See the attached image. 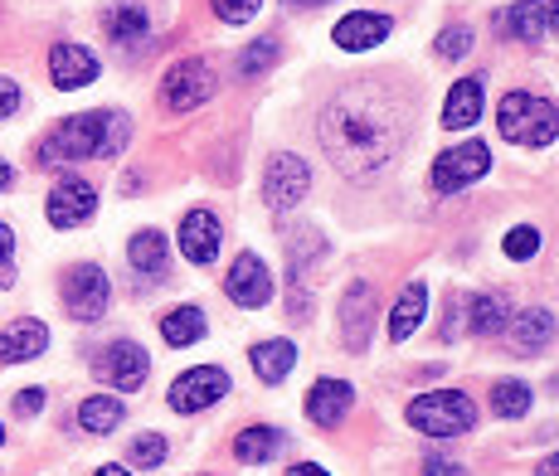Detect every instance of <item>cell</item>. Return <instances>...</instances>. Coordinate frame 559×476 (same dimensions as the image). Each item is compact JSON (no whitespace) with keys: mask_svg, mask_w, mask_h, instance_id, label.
Instances as JSON below:
<instances>
[{"mask_svg":"<svg viewBox=\"0 0 559 476\" xmlns=\"http://www.w3.org/2000/svg\"><path fill=\"white\" fill-rule=\"evenodd\" d=\"M404 103H394L374 83H356L341 97H331L321 112V151L336 160V170L346 180H374V170H384L394 160V151L404 146L408 132Z\"/></svg>","mask_w":559,"mask_h":476,"instance_id":"cell-1","label":"cell"},{"mask_svg":"<svg viewBox=\"0 0 559 476\" xmlns=\"http://www.w3.org/2000/svg\"><path fill=\"white\" fill-rule=\"evenodd\" d=\"M132 142V117L117 107L63 117L59 127L39 142V166H69V160H112Z\"/></svg>","mask_w":559,"mask_h":476,"instance_id":"cell-2","label":"cell"},{"mask_svg":"<svg viewBox=\"0 0 559 476\" xmlns=\"http://www.w3.org/2000/svg\"><path fill=\"white\" fill-rule=\"evenodd\" d=\"M497 127L515 146H550L559 136V107L535 93H507L497 107Z\"/></svg>","mask_w":559,"mask_h":476,"instance_id":"cell-3","label":"cell"},{"mask_svg":"<svg viewBox=\"0 0 559 476\" xmlns=\"http://www.w3.org/2000/svg\"><path fill=\"white\" fill-rule=\"evenodd\" d=\"M408 424L428 432V438H462L477 424V408H472V398L462 389H438V394H418L408 404Z\"/></svg>","mask_w":559,"mask_h":476,"instance_id":"cell-4","label":"cell"},{"mask_svg":"<svg viewBox=\"0 0 559 476\" xmlns=\"http://www.w3.org/2000/svg\"><path fill=\"white\" fill-rule=\"evenodd\" d=\"M214 88H219V79H214V69L204 59H180L170 63L166 83H160V103L170 107V112H195L200 103H210Z\"/></svg>","mask_w":559,"mask_h":476,"instance_id":"cell-5","label":"cell"},{"mask_svg":"<svg viewBox=\"0 0 559 476\" xmlns=\"http://www.w3.org/2000/svg\"><path fill=\"white\" fill-rule=\"evenodd\" d=\"M107 297H112V287H107V273L98 263H79L63 273V311L73 321H98L107 311Z\"/></svg>","mask_w":559,"mask_h":476,"instance_id":"cell-6","label":"cell"},{"mask_svg":"<svg viewBox=\"0 0 559 476\" xmlns=\"http://www.w3.org/2000/svg\"><path fill=\"white\" fill-rule=\"evenodd\" d=\"M491 170V146L487 142H462L453 151H443V156L433 160V190L438 194H457L462 186H472V180H481Z\"/></svg>","mask_w":559,"mask_h":476,"instance_id":"cell-7","label":"cell"},{"mask_svg":"<svg viewBox=\"0 0 559 476\" xmlns=\"http://www.w3.org/2000/svg\"><path fill=\"white\" fill-rule=\"evenodd\" d=\"M307 190H311L307 160H302V156H287V151H277V156L267 160V170H263V200L273 204L277 214H283V210H293V204H302Z\"/></svg>","mask_w":559,"mask_h":476,"instance_id":"cell-8","label":"cell"},{"mask_svg":"<svg viewBox=\"0 0 559 476\" xmlns=\"http://www.w3.org/2000/svg\"><path fill=\"white\" fill-rule=\"evenodd\" d=\"M229 394V374L219 370V365H195V370H186L176 384H170V408L176 414H200V408L219 404V398Z\"/></svg>","mask_w":559,"mask_h":476,"instance_id":"cell-9","label":"cell"},{"mask_svg":"<svg viewBox=\"0 0 559 476\" xmlns=\"http://www.w3.org/2000/svg\"><path fill=\"white\" fill-rule=\"evenodd\" d=\"M224 291H229L234 307L243 311H258L273 301V273H267V263L258 253H239L229 263V277H224Z\"/></svg>","mask_w":559,"mask_h":476,"instance_id":"cell-10","label":"cell"},{"mask_svg":"<svg viewBox=\"0 0 559 476\" xmlns=\"http://www.w3.org/2000/svg\"><path fill=\"white\" fill-rule=\"evenodd\" d=\"M93 210H98V190L83 176H63L59 186L49 190V204H45L53 229H79V224L93 219Z\"/></svg>","mask_w":559,"mask_h":476,"instance_id":"cell-11","label":"cell"},{"mask_svg":"<svg viewBox=\"0 0 559 476\" xmlns=\"http://www.w3.org/2000/svg\"><path fill=\"white\" fill-rule=\"evenodd\" d=\"M374 307H380V291H374V283H350L346 291H341V341H346L356 355L370 345Z\"/></svg>","mask_w":559,"mask_h":476,"instance_id":"cell-12","label":"cell"},{"mask_svg":"<svg viewBox=\"0 0 559 476\" xmlns=\"http://www.w3.org/2000/svg\"><path fill=\"white\" fill-rule=\"evenodd\" d=\"M98 374L112 389H122V394H132V389L146 384V374H152V360H146V350L136 341H112L107 350L98 355Z\"/></svg>","mask_w":559,"mask_h":476,"instance_id":"cell-13","label":"cell"},{"mask_svg":"<svg viewBox=\"0 0 559 476\" xmlns=\"http://www.w3.org/2000/svg\"><path fill=\"white\" fill-rule=\"evenodd\" d=\"M98 73H103V63H98V53L93 49H83V45H53L49 49V79H53V88L59 93L88 88Z\"/></svg>","mask_w":559,"mask_h":476,"instance_id":"cell-14","label":"cell"},{"mask_svg":"<svg viewBox=\"0 0 559 476\" xmlns=\"http://www.w3.org/2000/svg\"><path fill=\"white\" fill-rule=\"evenodd\" d=\"M390 29H394V20L380 15V10H350L346 20H336V35L331 39H336V49H346V53H365V49L384 45Z\"/></svg>","mask_w":559,"mask_h":476,"instance_id":"cell-15","label":"cell"},{"mask_svg":"<svg viewBox=\"0 0 559 476\" xmlns=\"http://www.w3.org/2000/svg\"><path fill=\"white\" fill-rule=\"evenodd\" d=\"M219 238H224L219 214L190 210L186 219H180V253H186L195 267H204V263H214V258H219Z\"/></svg>","mask_w":559,"mask_h":476,"instance_id":"cell-16","label":"cell"},{"mask_svg":"<svg viewBox=\"0 0 559 476\" xmlns=\"http://www.w3.org/2000/svg\"><path fill=\"white\" fill-rule=\"evenodd\" d=\"M350 398H356V389L346 380H317L307 389V418L317 428H336L350 414Z\"/></svg>","mask_w":559,"mask_h":476,"instance_id":"cell-17","label":"cell"},{"mask_svg":"<svg viewBox=\"0 0 559 476\" xmlns=\"http://www.w3.org/2000/svg\"><path fill=\"white\" fill-rule=\"evenodd\" d=\"M49 350V326L45 321H15V326L0 331V365H25V360H39Z\"/></svg>","mask_w":559,"mask_h":476,"instance_id":"cell-18","label":"cell"},{"mask_svg":"<svg viewBox=\"0 0 559 476\" xmlns=\"http://www.w3.org/2000/svg\"><path fill=\"white\" fill-rule=\"evenodd\" d=\"M127 263L136 267V273L146 277V283H156V277L170 273V243L160 229H142L132 234V243H127Z\"/></svg>","mask_w":559,"mask_h":476,"instance_id":"cell-19","label":"cell"},{"mask_svg":"<svg viewBox=\"0 0 559 476\" xmlns=\"http://www.w3.org/2000/svg\"><path fill=\"white\" fill-rule=\"evenodd\" d=\"M511 350H521V355H535V350H545V345L555 341V317L545 307H531V311H521V317H511Z\"/></svg>","mask_w":559,"mask_h":476,"instance_id":"cell-20","label":"cell"},{"mask_svg":"<svg viewBox=\"0 0 559 476\" xmlns=\"http://www.w3.org/2000/svg\"><path fill=\"white\" fill-rule=\"evenodd\" d=\"M481 83L477 79H462L448 88L443 97V127H453V132H462V127H477V117H481Z\"/></svg>","mask_w":559,"mask_h":476,"instance_id":"cell-21","label":"cell"},{"mask_svg":"<svg viewBox=\"0 0 559 476\" xmlns=\"http://www.w3.org/2000/svg\"><path fill=\"white\" fill-rule=\"evenodd\" d=\"M297 365V345L293 341H258L253 345V374L263 384H283Z\"/></svg>","mask_w":559,"mask_h":476,"instance_id":"cell-22","label":"cell"},{"mask_svg":"<svg viewBox=\"0 0 559 476\" xmlns=\"http://www.w3.org/2000/svg\"><path fill=\"white\" fill-rule=\"evenodd\" d=\"M283 428H267V424H258V428H243L239 438H234V457L239 462H249V467H263V462H273L277 452H283Z\"/></svg>","mask_w":559,"mask_h":476,"instance_id":"cell-23","label":"cell"},{"mask_svg":"<svg viewBox=\"0 0 559 476\" xmlns=\"http://www.w3.org/2000/svg\"><path fill=\"white\" fill-rule=\"evenodd\" d=\"M501 29H507L511 39H521V45H535V39L550 29V20H545L540 0H515L511 10H501Z\"/></svg>","mask_w":559,"mask_h":476,"instance_id":"cell-24","label":"cell"},{"mask_svg":"<svg viewBox=\"0 0 559 476\" xmlns=\"http://www.w3.org/2000/svg\"><path fill=\"white\" fill-rule=\"evenodd\" d=\"M472 331L477 335H501L511 326V301H507V291H477L472 297Z\"/></svg>","mask_w":559,"mask_h":476,"instance_id":"cell-25","label":"cell"},{"mask_svg":"<svg viewBox=\"0 0 559 476\" xmlns=\"http://www.w3.org/2000/svg\"><path fill=\"white\" fill-rule=\"evenodd\" d=\"M122 398H112V394H88L79 404V424H83V432H93V438H107L117 424H122Z\"/></svg>","mask_w":559,"mask_h":476,"instance_id":"cell-26","label":"cell"},{"mask_svg":"<svg viewBox=\"0 0 559 476\" xmlns=\"http://www.w3.org/2000/svg\"><path fill=\"white\" fill-rule=\"evenodd\" d=\"M204 311L200 307H176V311H166V321H160V335H166V345L170 350H186V345H195L204 341Z\"/></svg>","mask_w":559,"mask_h":476,"instance_id":"cell-27","label":"cell"},{"mask_svg":"<svg viewBox=\"0 0 559 476\" xmlns=\"http://www.w3.org/2000/svg\"><path fill=\"white\" fill-rule=\"evenodd\" d=\"M146 10L142 5H112L107 10V39L112 45H122V49H132V45H142L146 39Z\"/></svg>","mask_w":559,"mask_h":476,"instance_id":"cell-28","label":"cell"},{"mask_svg":"<svg viewBox=\"0 0 559 476\" xmlns=\"http://www.w3.org/2000/svg\"><path fill=\"white\" fill-rule=\"evenodd\" d=\"M424 311H428V287L424 283L404 287L400 307H394V317H390V341H408V335L418 331V321H424Z\"/></svg>","mask_w":559,"mask_h":476,"instance_id":"cell-29","label":"cell"},{"mask_svg":"<svg viewBox=\"0 0 559 476\" xmlns=\"http://www.w3.org/2000/svg\"><path fill=\"white\" fill-rule=\"evenodd\" d=\"M491 414H501V418H525V414H531V384H521V380H497V384H491Z\"/></svg>","mask_w":559,"mask_h":476,"instance_id":"cell-30","label":"cell"},{"mask_svg":"<svg viewBox=\"0 0 559 476\" xmlns=\"http://www.w3.org/2000/svg\"><path fill=\"white\" fill-rule=\"evenodd\" d=\"M132 462L136 467H160V462H166V438H160V432H142V438L132 442Z\"/></svg>","mask_w":559,"mask_h":476,"instance_id":"cell-31","label":"cell"},{"mask_svg":"<svg viewBox=\"0 0 559 476\" xmlns=\"http://www.w3.org/2000/svg\"><path fill=\"white\" fill-rule=\"evenodd\" d=\"M507 258L511 263H521V258H535V248H540V229H531V224H521V229H511L507 234Z\"/></svg>","mask_w":559,"mask_h":476,"instance_id":"cell-32","label":"cell"},{"mask_svg":"<svg viewBox=\"0 0 559 476\" xmlns=\"http://www.w3.org/2000/svg\"><path fill=\"white\" fill-rule=\"evenodd\" d=\"M273 59H277V39H258V45H249V53L239 59V69L249 73H263V69H273Z\"/></svg>","mask_w":559,"mask_h":476,"instance_id":"cell-33","label":"cell"},{"mask_svg":"<svg viewBox=\"0 0 559 476\" xmlns=\"http://www.w3.org/2000/svg\"><path fill=\"white\" fill-rule=\"evenodd\" d=\"M258 10H263V0H214V15H219L224 25H243Z\"/></svg>","mask_w":559,"mask_h":476,"instance_id":"cell-34","label":"cell"},{"mask_svg":"<svg viewBox=\"0 0 559 476\" xmlns=\"http://www.w3.org/2000/svg\"><path fill=\"white\" fill-rule=\"evenodd\" d=\"M443 59H462V53L472 49V29L467 25H448L443 35H438V45H433Z\"/></svg>","mask_w":559,"mask_h":476,"instance_id":"cell-35","label":"cell"},{"mask_svg":"<svg viewBox=\"0 0 559 476\" xmlns=\"http://www.w3.org/2000/svg\"><path fill=\"white\" fill-rule=\"evenodd\" d=\"M287 311H293V321L297 317H311V297H307V283H302V277H293V291H287Z\"/></svg>","mask_w":559,"mask_h":476,"instance_id":"cell-36","label":"cell"},{"mask_svg":"<svg viewBox=\"0 0 559 476\" xmlns=\"http://www.w3.org/2000/svg\"><path fill=\"white\" fill-rule=\"evenodd\" d=\"M39 408H45V389H20L15 394V414L20 418H35Z\"/></svg>","mask_w":559,"mask_h":476,"instance_id":"cell-37","label":"cell"},{"mask_svg":"<svg viewBox=\"0 0 559 476\" xmlns=\"http://www.w3.org/2000/svg\"><path fill=\"white\" fill-rule=\"evenodd\" d=\"M20 112V83L15 79H0V122L5 117H15Z\"/></svg>","mask_w":559,"mask_h":476,"instance_id":"cell-38","label":"cell"},{"mask_svg":"<svg viewBox=\"0 0 559 476\" xmlns=\"http://www.w3.org/2000/svg\"><path fill=\"white\" fill-rule=\"evenodd\" d=\"M424 476H467L457 462H443V457H428L424 462Z\"/></svg>","mask_w":559,"mask_h":476,"instance_id":"cell-39","label":"cell"},{"mask_svg":"<svg viewBox=\"0 0 559 476\" xmlns=\"http://www.w3.org/2000/svg\"><path fill=\"white\" fill-rule=\"evenodd\" d=\"M15 258V234H10V224H0V263H10Z\"/></svg>","mask_w":559,"mask_h":476,"instance_id":"cell-40","label":"cell"},{"mask_svg":"<svg viewBox=\"0 0 559 476\" xmlns=\"http://www.w3.org/2000/svg\"><path fill=\"white\" fill-rule=\"evenodd\" d=\"M287 476H331V472H326V467H317V462H297V467L287 472Z\"/></svg>","mask_w":559,"mask_h":476,"instance_id":"cell-41","label":"cell"},{"mask_svg":"<svg viewBox=\"0 0 559 476\" xmlns=\"http://www.w3.org/2000/svg\"><path fill=\"white\" fill-rule=\"evenodd\" d=\"M535 476H559V452H555V457H545L540 467H535Z\"/></svg>","mask_w":559,"mask_h":476,"instance_id":"cell-42","label":"cell"},{"mask_svg":"<svg viewBox=\"0 0 559 476\" xmlns=\"http://www.w3.org/2000/svg\"><path fill=\"white\" fill-rule=\"evenodd\" d=\"M287 10H317V5H331V0H283Z\"/></svg>","mask_w":559,"mask_h":476,"instance_id":"cell-43","label":"cell"},{"mask_svg":"<svg viewBox=\"0 0 559 476\" xmlns=\"http://www.w3.org/2000/svg\"><path fill=\"white\" fill-rule=\"evenodd\" d=\"M15 186V170H10V160H0V190Z\"/></svg>","mask_w":559,"mask_h":476,"instance_id":"cell-44","label":"cell"},{"mask_svg":"<svg viewBox=\"0 0 559 476\" xmlns=\"http://www.w3.org/2000/svg\"><path fill=\"white\" fill-rule=\"evenodd\" d=\"M545 20H550V25L559 29V0H550V5H545Z\"/></svg>","mask_w":559,"mask_h":476,"instance_id":"cell-45","label":"cell"},{"mask_svg":"<svg viewBox=\"0 0 559 476\" xmlns=\"http://www.w3.org/2000/svg\"><path fill=\"white\" fill-rule=\"evenodd\" d=\"M98 476H132V472H127V467H117V462H112V467H103Z\"/></svg>","mask_w":559,"mask_h":476,"instance_id":"cell-46","label":"cell"},{"mask_svg":"<svg viewBox=\"0 0 559 476\" xmlns=\"http://www.w3.org/2000/svg\"><path fill=\"white\" fill-rule=\"evenodd\" d=\"M0 442H5V428H0Z\"/></svg>","mask_w":559,"mask_h":476,"instance_id":"cell-47","label":"cell"}]
</instances>
